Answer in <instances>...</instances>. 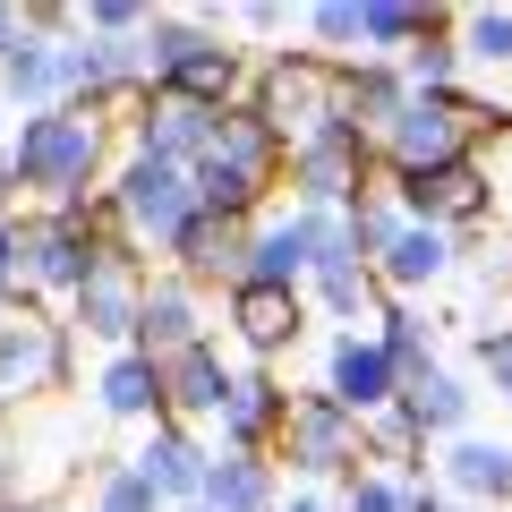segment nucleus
Returning a JSON list of instances; mask_svg holds the SVG:
<instances>
[{"mask_svg": "<svg viewBox=\"0 0 512 512\" xmlns=\"http://www.w3.org/2000/svg\"><path fill=\"white\" fill-rule=\"evenodd\" d=\"M222 393H231V367H222L214 342H188V350H171V359H163V410H171V427L214 419Z\"/></svg>", "mask_w": 512, "mask_h": 512, "instance_id": "obj_16", "label": "nucleus"}, {"mask_svg": "<svg viewBox=\"0 0 512 512\" xmlns=\"http://www.w3.org/2000/svg\"><path fill=\"white\" fill-rule=\"evenodd\" d=\"M410 487H393V478H350V512H402Z\"/></svg>", "mask_w": 512, "mask_h": 512, "instance_id": "obj_31", "label": "nucleus"}, {"mask_svg": "<svg viewBox=\"0 0 512 512\" xmlns=\"http://www.w3.org/2000/svg\"><path fill=\"white\" fill-rule=\"evenodd\" d=\"M69 308H77V333H86V342L137 350V308H146V282L128 274V256H103V265L86 274V291H77Z\"/></svg>", "mask_w": 512, "mask_h": 512, "instance_id": "obj_10", "label": "nucleus"}, {"mask_svg": "<svg viewBox=\"0 0 512 512\" xmlns=\"http://www.w3.org/2000/svg\"><path fill=\"white\" fill-rule=\"evenodd\" d=\"M282 444H291V470H342L359 461V419L308 393V402H282Z\"/></svg>", "mask_w": 512, "mask_h": 512, "instance_id": "obj_11", "label": "nucleus"}, {"mask_svg": "<svg viewBox=\"0 0 512 512\" xmlns=\"http://www.w3.org/2000/svg\"><path fill=\"white\" fill-rule=\"evenodd\" d=\"M274 163H282V146L265 137V120L256 111H222V128H214V146H205V163L188 171V188H197V214H214V222H239L265 188H274Z\"/></svg>", "mask_w": 512, "mask_h": 512, "instance_id": "obj_2", "label": "nucleus"}, {"mask_svg": "<svg viewBox=\"0 0 512 512\" xmlns=\"http://www.w3.org/2000/svg\"><path fill=\"white\" fill-rule=\"evenodd\" d=\"M384 146H393V163H402V171L461 163V103H444V94H410V111L384 128Z\"/></svg>", "mask_w": 512, "mask_h": 512, "instance_id": "obj_12", "label": "nucleus"}, {"mask_svg": "<svg viewBox=\"0 0 512 512\" xmlns=\"http://www.w3.org/2000/svg\"><path fill=\"white\" fill-rule=\"evenodd\" d=\"M461 52L504 69V60H512V9H478V18H461Z\"/></svg>", "mask_w": 512, "mask_h": 512, "instance_id": "obj_27", "label": "nucleus"}, {"mask_svg": "<svg viewBox=\"0 0 512 512\" xmlns=\"http://www.w3.org/2000/svg\"><path fill=\"white\" fill-rule=\"evenodd\" d=\"M419 35H436L427 9H393V0H367L359 9V52H410Z\"/></svg>", "mask_w": 512, "mask_h": 512, "instance_id": "obj_26", "label": "nucleus"}, {"mask_svg": "<svg viewBox=\"0 0 512 512\" xmlns=\"http://www.w3.org/2000/svg\"><path fill=\"white\" fill-rule=\"evenodd\" d=\"M94 512H163V495L120 461V470H103V487H94Z\"/></svg>", "mask_w": 512, "mask_h": 512, "instance_id": "obj_28", "label": "nucleus"}, {"mask_svg": "<svg viewBox=\"0 0 512 512\" xmlns=\"http://www.w3.org/2000/svg\"><path fill=\"white\" fill-rule=\"evenodd\" d=\"M231 282H256V291H299L308 282V231H299V214H274L265 231L239 248V274Z\"/></svg>", "mask_w": 512, "mask_h": 512, "instance_id": "obj_17", "label": "nucleus"}, {"mask_svg": "<svg viewBox=\"0 0 512 512\" xmlns=\"http://www.w3.org/2000/svg\"><path fill=\"white\" fill-rule=\"evenodd\" d=\"M393 393H402V376H393L384 342H376V333H342V342H333V359H325V402L350 410V419H376Z\"/></svg>", "mask_w": 512, "mask_h": 512, "instance_id": "obj_9", "label": "nucleus"}, {"mask_svg": "<svg viewBox=\"0 0 512 512\" xmlns=\"http://www.w3.org/2000/svg\"><path fill=\"white\" fill-rule=\"evenodd\" d=\"M393 402H402V419L419 427V436H453V427L470 419V393H461L444 367H419V376H402V393H393Z\"/></svg>", "mask_w": 512, "mask_h": 512, "instance_id": "obj_24", "label": "nucleus"}, {"mask_svg": "<svg viewBox=\"0 0 512 512\" xmlns=\"http://www.w3.org/2000/svg\"><path fill=\"white\" fill-rule=\"evenodd\" d=\"M205 342V308L188 282H146V308H137V350L146 359H171V350Z\"/></svg>", "mask_w": 512, "mask_h": 512, "instance_id": "obj_19", "label": "nucleus"}, {"mask_svg": "<svg viewBox=\"0 0 512 512\" xmlns=\"http://www.w3.org/2000/svg\"><path fill=\"white\" fill-rule=\"evenodd\" d=\"M384 282L393 291H427V282H444L453 274V231H436V222H402V231L384 239Z\"/></svg>", "mask_w": 512, "mask_h": 512, "instance_id": "obj_20", "label": "nucleus"}, {"mask_svg": "<svg viewBox=\"0 0 512 512\" xmlns=\"http://www.w3.org/2000/svg\"><path fill=\"white\" fill-rule=\"evenodd\" d=\"M9 282L18 274H9V222H0V299H9Z\"/></svg>", "mask_w": 512, "mask_h": 512, "instance_id": "obj_33", "label": "nucleus"}, {"mask_svg": "<svg viewBox=\"0 0 512 512\" xmlns=\"http://www.w3.org/2000/svg\"><path fill=\"white\" fill-rule=\"evenodd\" d=\"M316 299H325L333 316H359L367 299H376V282H367V265H350V274H316Z\"/></svg>", "mask_w": 512, "mask_h": 512, "instance_id": "obj_29", "label": "nucleus"}, {"mask_svg": "<svg viewBox=\"0 0 512 512\" xmlns=\"http://www.w3.org/2000/svg\"><path fill=\"white\" fill-rule=\"evenodd\" d=\"M231 325L239 342L265 359V350H282L299 333V291H256V282H231Z\"/></svg>", "mask_w": 512, "mask_h": 512, "instance_id": "obj_22", "label": "nucleus"}, {"mask_svg": "<svg viewBox=\"0 0 512 512\" xmlns=\"http://www.w3.org/2000/svg\"><path fill=\"white\" fill-rule=\"evenodd\" d=\"M205 461H214V453H205V444L188 436V427H171V419H163L146 444H137V453H128V470L146 478V487L163 495V504H197V487H205Z\"/></svg>", "mask_w": 512, "mask_h": 512, "instance_id": "obj_14", "label": "nucleus"}, {"mask_svg": "<svg viewBox=\"0 0 512 512\" xmlns=\"http://www.w3.org/2000/svg\"><path fill=\"white\" fill-rule=\"evenodd\" d=\"M222 111L214 103H180V94H146V120H137V163H171V171H197L205 146H214Z\"/></svg>", "mask_w": 512, "mask_h": 512, "instance_id": "obj_8", "label": "nucleus"}, {"mask_svg": "<svg viewBox=\"0 0 512 512\" xmlns=\"http://www.w3.org/2000/svg\"><path fill=\"white\" fill-rule=\"evenodd\" d=\"M103 239H94L86 214H35V222H9V274L26 291H86V274L103 265Z\"/></svg>", "mask_w": 512, "mask_h": 512, "instance_id": "obj_4", "label": "nucleus"}, {"mask_svg": "<svg viewBox=\"0 0 512 512\" xmlns=\"http://www.w3.org/2000/svg\"><path fill=\"white\" fill-rule=\"evenodd\" d=\"M94 163H103V111H86V103L35 111V120H18V137L0 146V180L43 188L52 214H86Z\"/></svg>", "mask_w": 512, "mask_h": 512, "instance_id": "obj_1", "label": "nucleus"}, {"mask_svg": "<svg viewBox=\"0 0 512 512\" xmlns=\"http://www.w3.org/2000/svg\"><path fill=\"white\" fill-rule=\"evenodd\" d=\"M478 367H487V376H495V393L512 402V333H487V342H478Z\"/></svg>", "mask_w": 512, "mask_h": 512, "instance_id": "obj_32", "label": "nucleus"}, {"mask_svg": "<svg viewBox=\"0 0 512 512\" xmlns=\"http://www.w3.org/2000/svg\"><path fill=\"white\" fill-rule=\"evenodd\" d=\"M197 512H274L265 453H214L205 461V487H197Z\"/></svg>", "mask_w": 512, "mask_h": 512, "instance_id": "obj_21", "label": "nucleus"}, {"mask_svg": "<svg viewBox=\"0 0 512 512\" xmlns=\"http://www.w3.org/2000/svg\"><path fill=\"white\" fill-rule=\"evenodd\" d=\"M444 478H453L461 495H512V444H478V436H461L453 453H444Z\"/></svg>", "mask_w": 512, "mask_h": 512, "instance_id": "obj_25", "label": "nucleus"}, {"mask_svg": "<svg viewBox=\"0 0 512 512\" xmlns=\"http://www.w3.org/2000/svg\"><path fill=\"white\" fill-rule=\"evenodd\" d=\"M291 180H299V214H350V205L367 197V137L342 120V103H333V120L316 128V137H299L291 146Z\"/></svg>", "mask_w": 512, "mask_h": 512, "instance_id": "obj_5", "label": "nucleus"}, {"mask_svg": "<svg viewBox=\"0 0 512 512\" xmlns=\"http://www.w3.org/2000/svg\"><path fill=\"white\" fill-rule=\"evenodd\" d=\"M308 35L325 43V52H350V43H359V0H325L308 18Z\"/></svg>", "mask_w": 512, "mask_h": 512, "instance_id": "obj_30", "label": "nucleus"}, {"mask_svg": "<svg viewBox=\"0 0 512 512\" xmlns=\"http://www.w3.org/2000/svg\"><path fill=\"white\" fill-rule=\"evenodd\" d=\"M111 205H120V222H128V239H137V248H163V256H171V239L197 222V188H188V171L137 163V154H128V171H120V188H111Z\"/></svg>", "mask_w": 512, "mask_h": 512, "instance_id": "obj_6", "label": "nucleus"}, {"mask_svg": "<svg viewBox=\"0 0 512 512\" xmlns=\"http://www.w3.org/2000/svg\"><path fill=\"white\" fill-rule=\"evenodd\" d=\"M146 86L154 94H180V103H214L239 86V52L222 35H205V18H154L146 26Z\"/></svg>", "mask_w": 512, "mask_h": 512, "instance_id": "obj_3", "label": "nucleus"}, {"mask_svg": "<svg viewBox=\"0 0 512 512\" xmlns=\"http://www.w3.org/2000/svg\"><path fill=\"white\" fill-rule=\"evenodd\" d=\"M282 512H325V504H282Z\"/></svg>", "mask_w": 512, "mask_h": 512, "instance_id": "obj_34", "label": "nucleus"}, {"mask_svg": "<svg viewBox=\"0 0 512 512\" xmlns=\"http://www.w3.org/2000/svg\"><path fill=\"white\" fill-rule=\"evenodd\" d=\"M478 205H487V180H478L470 154H461V163H444V171H402V214H410V222L453 231V222H470Z\"/></svg>", "mask_w": 512, "mask_h": 512, "instance_id": "obj_15", "label": "nucleus"}, {"mask_svg": "<svg viewBox=\"0 0 512 512\" xmlns=\"http://www.w3.org/2000/svg\"><path fill=\"white\" fill-rule=\"evenodd\" d=\"M333 103H342V94L325 86L316 60H274V69H265V103H256V120H265L274 146H299V137H316V128L333 120Z\"/></svg>", "mask_w": 512, "mask_h": 512, "instance_id": "obj_7", "label": "nucleus"}, {"mask_svg": "<svg viewBox=\"0 0 512 512\" xmlns=\"http://www.w3.org/2000/svg\"><path fill=\"white\" fill-rule=\"evenodd\" d=\"M60 376V325H43L35 308H18V316H0V402L9 393H43V384Z\"/></svg>", "mask_w": 512, "mask_h": 512, "instance_id": "obj_13", "label": "nucleus"}, {"mask_svg": "<svg viewBox=\"0 0 512 512\" xmlns=\"http://www.w3.org/2000/svg\"><path fill=\"white\" fill-rule=\"evenodd\" d=\"M274 419H282V393H274V384H265V376H231V393H222V410H214L222 453H256Z\"/></svg>", "mask_w": 512, "mask_h": 512, "instance_id": "obj_23", "label": "nucleus"}, {"mask_svg": "<svg viewBox=\"0 0 512 512\" xmlns=\"http://www.w3.org/2000/svg\"><path fill=\"white\" fill-rule=\"evenodd\" d=\"M94 410H103V419H163V359L111 350L103 376H94Z\"/></svg>", "mask_w": 512, "mask_h": 512, "instance_id": "obj_18", "label": "nucleus"}]
</instances>
